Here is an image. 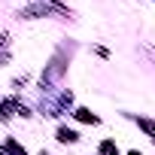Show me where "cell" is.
<instances>
[{"instance_id":"obj_2","label":"cell","mask_w":155,"mask_h":155,"mask_svg":"<svg viewBox=\"0 0 155 155\" xmlns=\"http://www.w3.org/2000/svg\"><path fill=\"white\" fill-rule=\"evenodd\" d=\"M101 155H116V149H113V143H104V149H101Z\"/></svg>"},{"instance_id":"obj_1","label":"cell","mask_w":155,"mask_h":155,"mask_svg":"<svg viewBox=\"0 0 155 155\" xmlns=\"http://www.w3.org/2000/svg\"><path fill=\"white\" fill-rule=\"evenodd\" d=\"M79 119H82V122H97V119H94L88 110H79Z\"/></svg>"}]
</instances>
